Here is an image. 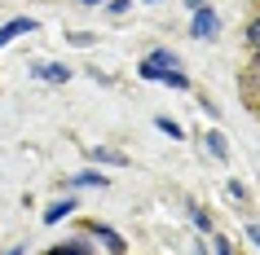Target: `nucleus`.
Wrapping results in <instances>:
<instances>
[{
	"instance_id": "obj_15",
	"label": "nucleus",
	"mask_w": 260,
	"mask_h": 255,
	"mask_svg": "<svg viewBox=\"0 0 260 255\" xmlns=\"http://www.w3.org/2000/svg\"><path fill=\"white\" fill-rule=\"evenodd\" d=\"M128 5H133V0H106V9H110L115 18H119V14H128Z\"/></svg>"
},
{
	"instance_id": "obj_7",
	"label": "nucleus",
	"mask_w": 260,
	"mask_h": 255,
	"mask_svg": "<svg viewBox=\"0 0 260 255\" xmlns=\"http://www.w3.org/2000/svg\"><path fill=\"white\" fill-rule=\"evenodd\" d=\"M44 255H97V251H93L84 238H71V242H57V246H49Z\"/></svg>"
},
{
	"instance_id": "obj_20",
	"label": "nucleus",
	"mask_w": 260,
	"mask_h": 255,
	"mask_svg": "<svg viewBox=\"0 0 260 255\" xmlns=\"http://www.w3.org/2000/svg\"><path fill=\"white\" fill-rule=\"evenodd\" d=\"M80 5H88V9H97V5H106V0H80Z\"/></svg>"
},
{
	"instance_id": "obj_21",
	"label": "nucleus",
	"mask_w": 260,
	"mask_h": 255,
	"mask_svg": "<svg viewBox=\"0 0 260 255\" xmlns=\"http://www.w3.org/2000/svg\"><path fill=\"white\" fill-rule=\"evenodd\" d=\"M9 255H22V246H14V251H9Z\"/></svg>"
},
{
	"instance_id": "obj_19",
	"label": "nucleus",
	"mask_w": 260,
	"mask_h": 255,
	"mask_svg": "<svg viewBox=\"0 0 260 255\" xmlns=\"http://www.w3.org/2000/svg\"><path fill=\"white\" fill-rule=\"evenodd\" d=\"M203 5H207V0H185V9H190V14H194V9H203Z\"/></svg>"
},
{
	"instance_id": "obj_6",
	"label": "nucleus",
	"mask_w": 260,
	"mask_h": 255,
	"mask_svg": "<svg viewBox=\"0 0 260 255\" xmlns=\"http://www.w3.org/2000/svg\"><path fill=\"white\" fill-rule=\"evenodd\" d=\"M88 229H93V238H102V242H106V251H110V255H123V251H128V242H123L110 225H97V220H93Z\"/></svg>"
},
{
	"instance_id": "obj_2",
	"label": "nucleus",
	"mask_w": 260,
	"mask_h": 255,
	"mask_svg": "<svg viewBox=\"0 0 260 255\" xmlns=\"http://www.w3.org/2000/svg\"><path fill=\"white\" fill-rule=\"evenodd\" d=\"M216 31H220V18H216V9H212V5L194 9V27H190L194 40H216Z\"/></svg>"
},
{
	"instance_id": "obj_1",
	"label": "nucleus",
	"mask_w": 260,
	"mask_h": 255,
	"mask_svg": "<svg viewBox=\"0 0 260 255\" xmlns=\"http://www.w3.org/2000/svg\"><path fill=\"white\" fill-rule=\"evenodd\" d=\"M141 80H154V84H172V88H190V75H181V62L177 53H168V49H154V53L141 57L137 66Z\"/></svg>"
},
{
	"instance_id": "obj_12",
	"label": "nucleus",
	"mask_w": 260,
	"mask_h": 255,
	"mask_svg": "<svg viewBox=\"0 0 260 255\" xmlns=\"http://www.w3.org/2000/svg\"><path fill=\"white\" fill-rule=\"evenodd\" d=\"M203 141H207V150H212L216 159H230V145H225V136H220V132H207Z\"/></svg>"
},
{
	"instance_id": "obj_8",
	"label": "nucleus",
	"mask_w": 260,
	"mask_h": 255,
	"mask_svg": "<svg viewBox=\"0 0 260 255\" xmlns=\"http://www.w3.org/2000/svg\"><path fill=\"white\" fill-rule=\"evenodd\" d=\"M71 211H75V198H62V202H53V207L44 211V225H57V220H67Z\"/></svg>"
},
{
	"instance_id": "obj_14",
	"label": "nucleus",
	"mask_w": 260,
	"mask_h": 255,
	"mask_svg": "<svg viewBox=\"0 0 260 255\" xmlns=\"http://www.w3.org/2000/svg\"><path fill=\"white\" fill-rule=\"evenodd\" d=\"M247 44H251V49L260 53V14L251 18V22H247Z\"/></svg>"
},
{
	"instance_id": "obj_17",
	"label": "nucleus",
	"mask_w": 260,
	"mask_h": 255,
	"mask_svg": "<svg viewBox=\"0 0 260 255\" xmlns=\"http://www.w3.org/2000/svg\"><path fill=\"white\" fill-rule=\"evenodd\" d=\"M212 246H216V255H234V246L225 238H212Z\"/></svg>"
},
{
	"instance_id": "obj_11",
	"label": "nucleus",
	"mask_w": 260,
	"mask_h": 255,
	"mask_svg": "<svg viewBox=\"0 0 260 255\" xmlns=\"http://www.w3.org/2000/svg\"><path fill=\"white\" fill-rule=\"evenodd\" d=\"M154 128H159V132H168L172 141H181V136H185V128H181L177 119H168V115H159V119H154Z\"/></svg>"
},
{
	"instance_id": "obj_16",
	"label": "nucleus",
	"mask_w": 260,
	"mask_h": 255,
	"mask_svg": "<svg viewBox=\"0 0 260 255\" xmlns=\"http://www.w3.org/2000/svg\"><path fill=\"white\" fill-rule=\"evenodd\" d=\"M230 194H234L238 202H247V185H243V180H230Z\"/></svg>"
},
{
	"instance_id": "obj_3",
	"label": "nucleus",
	"mask_w": 260,
	"mask_h": 255,
	"mask_svg": "<svg viewBox=\"0 0 260 255\" xmlns=\"http://www.w3.org/2000/svg\"><path fill=\"white\" fill-rule=\"evenodd\" d=\"M243 93H247V101H251V115H260V53H256V62H251L247 75H243Z\"/></svg>"
},
{
	"instance_id": "obj_18",
	"label": "nucleus",
	"mask_w": 260,
	"mask_h": 255,
	"mask_svg": "<svg viewBox=\"0 0 260 255\" xmlns=\"http://www.w3.org/2000/svg\"><path fill=\"white\" fill-rule=\"evenodd\" d=\"M247 238H251V242L260 246V225H247Z\"/></svg>"
},
{
	"instance_id": "obj_9",
	"label": "nucleus",
	"mask_w": 260,
	"mask_h": 255,
	"mask_svg": "<svg viewBox=\"0 0 260 255\" xmlns=\"http://www.w3.org/2000/svg\"><path fill=\"white\" fill-rule=\"evenodd\" d=\"M88 185L106 189V176H102V172H75V176H71V189H88Z\"/></svg>"
},
{
	"instance_id": "obj_5",
	"label": "nucleus",
	"mask_w": 260,
	"mask_h": 255,
	"mask_svg": "<svg viewBox=\"0 0 260 255\" xmlns=\"http://www.w3.org/2000/svg\"><path fill=\"white\" fill-rule=\"evenodd\" d=\"M31 75H36L40 84H67L71 80V66H62V62H40Z\"/></svg>"
},
{
	"instance_id": "obj_10",
	"label": "nucleus",
	"mask_w": 260,
	"mask_h": 255,
	"mask_svg": "<svg viewBox=\"0 0 260 255\" xmlns=\"http://www.w3.org/2000/svg\"><path fill=\"white\" fill-rule=\"evenodd\" d=\"M93 159H97V163H110V167H128V154H119V150H106V145H97V150H93Z\"/></svg>"
},
{
	"instance_id": "obj_13",
	"label": "nucleus",
	"mask_w": 260,
	"mask_h": 255,
	"mask_svg": "<svg viewBox=\"0 0 260 255\" xmlns=\"http://www.w3.org/2000/svg\"><path fill=\"white\" fill-rule=\"evenodd\" d=\"M190 220H194V229H203V233H212V215H207L203 207H190Z\"/></svg>"
},
{
	"instance_id": "obj_4",
	"label": "nucleus",
	"mask_w": 260,
	"mask_h": 255,
	"mask_svg": "<svg viewBox=\"0 0 260 255\" xmlns=\"http://www.w3.org/2000/svg\"><path fill=\"white\" fill-rule=\"evenodd\" d=\"M36 27H40L36 18H9V22L0 27V49H5V44H14L18 35H27V31H36Z\"/></svg>"
}]
</instances>
